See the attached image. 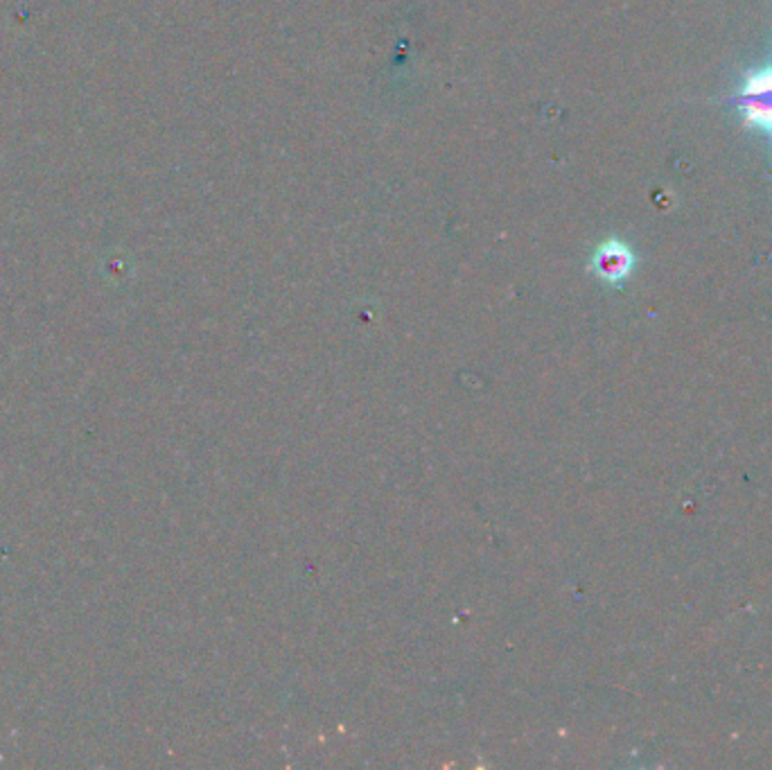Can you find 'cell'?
<instances>
[{"instance_id": "obj_1", "label": "cell", "mask_w": 772, "mask_h": 770, "mask_svg": "<svg viewBox=\"0 0 772 770\" xmlns=\"http://www.w3.org/2000/svg\"><path fill=\"white\" fill-rule=\"evenodd\" d=\"M735 102L741 111L743 127L759 129L772 141V66L750 71L743 77Z\"/></svg>"}, {"instance_id": "obj_2", "label": "cell", "mask_w": 772, "mask_h": 770, "mask_svg": "<svg viewBox=\"0 0 772 770\" xmlns=\"http://www.w3.org/2000/svg\"><path fill=\"white\" fill-rule=\"evenodd\" d=\"M589 267L604 283L621 285L634 269V253L626 242L610 238L597 247Z\"/></svg>"}]
</instances>
